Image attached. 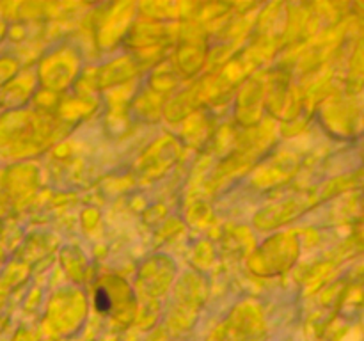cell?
<instances>
[{"instance_id":"1","label":"cell","mask_w":364,"mask_h":341,"mask_svg":"<svg viewBox=\"0 0 364 341\" xmlns=\"http://www.w3.org/2000/svg\"><path fill=\"white\" fill-rule=\"evenodd\" d=\"M96 304H98V308L102 309V311H109V309H110V301H109V297H107L105 290L98 291V297H96Z\"/></svg>"}]
</instances>
